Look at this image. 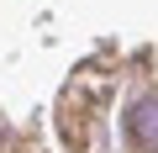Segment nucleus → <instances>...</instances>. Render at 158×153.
Listing matches in <instances>:
<instances>
[{
	"instance_id": "2",
	"label": "nucleus",
	"mask_w": 158,
	"mask_h": 153,
	"mask_svg": "<svg viewBox=\"0 0 158 153\" xmlns=\"http://www.w3.org/2000/svg\"><path fill=\"white\" fill-rule=\"evenodd\" d=\"M127 137H132V148H148V153H158V100H137L132 111H127Z\"/></svg>"
},
{
	"instance_id": "1",
	"label": "nucleus",
	"mask_w": 158,
	"mask_h": 153,
	"mask_svg": "<svg viewBox=\"0 0 158 153\" xmlns=\"http://www.w3.org/2000/svg\"><path fill=\"white\" fill-rule=\"evenodd\" d=\"M58 132H63V148L69 153H85L90 148V132H95V106L85 95V79H69V95H63V111H58Z\"/></svg>"
}]
</instances>
